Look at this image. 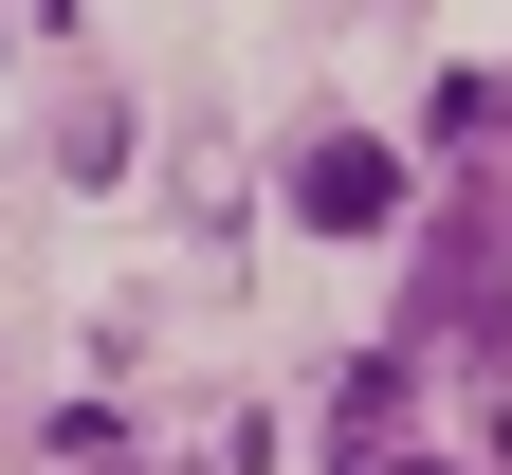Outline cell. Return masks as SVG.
I'll return each mask as SVG.
<instances>
[{
	"label": "cell",
	"instance_id": "cell-1",
	"mask_svg": "<svg viewBox=\"0 0 512 475\" xmlns=\"http://www.w3.org/2000/svg\"><path fill=\"white\" fill-rule=\"evenodd\" d=\"M293 220L311 238H384V220H403V165H384L366 128H311V147H293Z\"/></svg>",
	"mask_w": 512,
	"mask_h": 475
}]
</instances>
